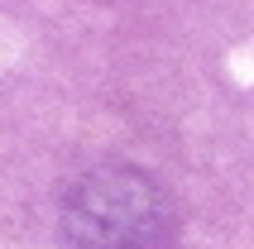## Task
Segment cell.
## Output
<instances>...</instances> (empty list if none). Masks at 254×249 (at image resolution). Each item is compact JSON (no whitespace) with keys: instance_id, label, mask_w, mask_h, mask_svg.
Here are the masks:
<instances>
[{"instance_id":"obj_1","label":"cell","mask_w":254,"mask_h":249,"mask_svg":"<svg viewBox=\"0 0 254 249\" xmlns=\"http://www.w3.org/2000/svg\"><path fill=\"white\" fill-rule=\"evenodd\" d=\"M178 230L173 196L144 168H91L63 196L67 249H168Z\"/></svg>"}]
</instances>
